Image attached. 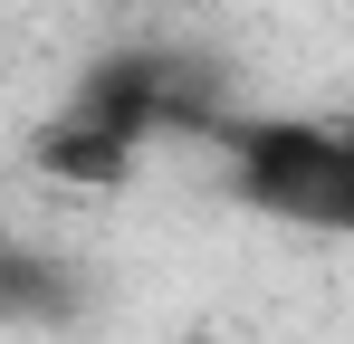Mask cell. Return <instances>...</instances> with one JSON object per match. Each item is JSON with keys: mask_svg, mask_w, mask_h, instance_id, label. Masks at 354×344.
<instances>
[{"mask_svg": "<svg viewBox=\"0 0 354 344\" xmlns=\"http://www.w3.org/2000/svg\"><path fill=\"white\" fill-rule=\"evenodd\" d=\"M192 144L221 163L230 201H249L259 220L354 239V115H249V106H221Z\"/></svg>", "mask_w": 354, "mask_h": 344, "instance_id": "obj_2", "label": "cell"}, {"mask_svg": "<svg viewBox=\"0 0 354 344\" xmlns=\"http://www.w3.org/2000/svg\"><path fill=\"white\" fill-rule=\"evenodd\" d=\"M230 106L221 77L182 48H106L77 67V86L58 96V115L29 134V163L48 182H86V191H115L124 172L144 163V144L163 134H201L211 115Z\"/></svg>", "mask_w": 354, "mask_h": 344, "instance_id": "obj_1", "label": "cell"}]
</instances>
